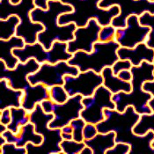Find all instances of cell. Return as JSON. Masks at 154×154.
Returning <instances> with one entry per match:
<instances>
[{"mask_svg": "<svg viewBox=\"0 0 154 154\" xmlns=\"http://www.w3.org/2000/svg\"><path fill=\"white\" fill-rule=\"evenodd\" d=\"M99 5L103 9H108L114 5L118 6L120 13L111 23L116 28L125 27L127 19L131 15L139 17L144 12L154 14V1L151 0H101Z\"/></svg>", "mask_w": 154, "mask_h": 154, "instance_id": "obj_12", "label": "cell"}, {"mask_svg": "<svg viewBox=\"0 0 154 154\" xmlns=\"http://www.w3.org/2000/svg\"><path fill=\"white\" fill-rule=\"evenodd\" d=\"M83 96L80 94L70 97L67 101L62 104H57L50 99L43 100L41 103L43 111L47 114L52 113L54 119L49 122L51 129H62L69 125L74 119L79 118L84 106L82 104Z\"/></svg>", "mask_w": 154, "mask_h": 154, "instance_id": "obj_9", "label": "cell"}, {"mask_svg": "<svg viewBox=\"0 0 154 154\" xmlns=\"http://www.w3.org/2000/svg\"><path fill=\"white\" fill-rule=\"evenodd\" d=\"M149 33L150 28L140 24L139 17L131 15L127 19L125 27L116 28L115 41L120 47L132 48L139 43L145 42Z\"/></svg>", "mask_w": 154, "mask_h": 154, "instance_id": "obj_15", "label": "cell"}, {"mask_svg": "<svg viewBox=\"0 0 154 154\" xmlns=\"http://www.w3.org/2000/svg\"><path fill=\"white\" fill-rule=\"evenodd\" d=\"M149 106L152 109V114H144L140 116V120L134 128L137 135H144L148 131H154V96L149 100Z\"/></svg>", "mask_w": 154, "mask_h": 154, "instance_id": "obj_25", "label": "cell"}, {"mask_svg": "<svg viewBox=\"0 0 154 154\" xmlns=\"http://www.w3.org/2000/svg\"><path fill=\"white\" fill-rule=\"evenodd\" d=\"M10 1H11V3L13 4V5H17V4L20 3V1H21V0H10Z\"/></svg>", "mask_w": 154, "mask_h": 154, "instance_id": "obj_45", "label": "cell"}, {"mask_svg": "<svg viewBox=\"0 0 154 154\" xmlns=\"http://www.w3.org/2000/svg\"><path fill=\"white\" fill-rule=\"evenodd\" d=\"M102 85L103 78L101 73L86 71H80L77 76H66L64 78L63 87L70 97L78 94L89 97Z\"/></svg>", "mask_w": 154, "mask_h": 154, "instance_id": "obj_13", "label": "cell"}, {"mask_svg": "<svg viewBox=\"0 0 154 154\" xmlns=\"http://www.w3.org/2000/svg\"><path fill=\"white\" fill-rule=\"evenodd\" d=\"M117 76L123 81H127V82H131V79H132V72H131V70L122 71L121 72H119Z\"/></svg>", "mask_w": 154, "mask_h": 154, "instance_id": "obj_37", "label": "cell"}, {"mask_svg": "<svg viewBox=\"0 0 154 154\" xmlns=\"http://www.w3.org/2000/svg\"><path fill=\"white\" fill-rule=\"evenodd\" d=\"M143 89L145 92H148V93H150L152 96H154V80L153 81L145 82V83L143 85Z\"/></svg>", "mask_w": 154, "mask_h": 154, "instance_id": "obj_38", "label": "cell"}, {"mask_svg": "<svg viewBox=\"0 0 154 154\" xmlns=\"http://www.w3.org/2000/svg\"><path fill=\"white\" fill-rule=\"evenodd\" d=\"M104 115V120L96 124L98 132H115L116 143H126L131 145L130 154H154V148L152 146L154 131H148L144 135H137L134 132L141 116L134 107L130 106L123 112L106 108Z\"/></svg>", "mask_w": 154, "mask_h": 154, "instance_id": "obj_1", "label": "cell"}, {"mask_svg": "<svg viewBox=\"0 0 154 154\" xmlns=\"http://www.w3.org/2000/svg\"><path fill=\"white\" fill-rule=\"evenodd\" d=\"M5 143H7L6 139H5V137L3 135H0V147H2Z\"/></svg>", "mask_w": 154, "mask_h": 154, "instance_id": "obj_44", "label": "cell"}, {"mask_svg": "<svg viewBox=\"0 0 154 154\" xmlns=\"http://www.w3.org/2000/svg\"><path fill=\"white\" fill-rule=\"evenodd\" d=\"M7 130H8V128H7L6 125L1 124V123H0V135H1V134H4Z\"/></svg>", "mask_w": 154, "mask_h": 154, "instance_id": "obj_43", "label": "cell"}, {"mask_svg": "<svg viewBox=\"0 0 154 154\" xmlns=\"http://www.w3.org/2000/svg\"><path fill=\"white\" fill-rule=\"evenodd\" d=\"M12 121V113H11V108H5L4 110H1L0 113V123L8 125Z\"/></svg>", "mask_w": 154, "mask_h": 154, "instance_id": "obj_36", "label": "cell"}, {"mask_svg": "<svg viewBox=\"0 0 154 154\" xmlns=\"http://www.w3.org/2000/svg\"><path fill=\"white\" fill-rule=\"evenodd\" d=\"M80 71L78 67L63 61L57 63H44L38 71L28 76L31 85L42 84L50 88L55 85H63L66 76H77Z\"/></svg>", "mask_w": 154, "mask_h": 154, "instance_id": "obj_10", "label": "cell"}, {"mask_svg": "<svg viewBox=\"0 0 154 154\" xmlns=\"http://www.w3.org/2000/svg\"><path fill=\"white\" fill-rule=\"evenodd\" d=\"M63 3L70 5L73 12L62 14L58 19L61 26L75 23L78 27L85 26L89 20L94 19L101 26L111 25L112 20L120 13L117 5L108 9L100 7L101 0H61Z\"/></svg>", "mask_w": 154, "mask_h": 154, "instance_id": "obj_4", "label": "cell"}, {"mask_svg": "<svg viewBox=\"0 0 154 154\" xmlns=\"http://www.w3.org/2000/svg\"><path fill=\"white\" fill-rule=\"evenodd\" d=\"M41 67V64L34 58L27 60L26 63H19L14 69H8L1 60L0 62V79H6L10 86L16 90L24 91L31 84L28 76L35 73Z\"/></svg>", "mask_w": 154, "mask_h": 154, "instance_id": "obj_14", "label": "cell"}, {"mask_svg": "<svg viewBox=\"0 0 154 154\" xmlns=\"http://www.w3.org/2000/svg\"><path fill=\"white\" fill-rule=\"evenodd\" d=\"M117 55L119 59L129 60L133 66H138L143 62L153 63L154 49L148 47L145 42H142L132 48L120 47Z\"/></svg>", "mask_w": 154, "mask_h": 154, "instance_id": "obj_17", "label": "cell"}, {"mask_svg": "<svg viewBox=\"0 0 154 154\" xmlns=\"http://www.w3.org/2000/svg\"><path fill=\"white\" fill-rule=\"evenodd\" d=\"M49 95H50V100L57 104L64 103L70 98L63 85H55L50 87Z\"/></svg>", "mask_w": 154, "mask_h": 154, "instance_id": "obj_29", "label": "cell"}, {"mask_svg": "<svg viewBox=\"0 0 154 154\" xmlns=\"http://www.w3.org/2000/svg\"><path fill=\"white\" fill-rule=\"evenodd\" d=\"M132 90L130 93L120 92L113 94V100L116 104V109L119 112H123L128 107H134L139 115L152 114V109L149 106V100L152 95L143 89V85L145 82L154 80V65L152 63L143 62L138 66H132Z\"/></svg>", "mask_w": 154, "mask_h": 154, "instance_id": "obj_3", "label": "cell"}, {"mask_svg": "<svg viewBox=\"0 0 154 154\" xmlns=\"http://www.w3.org/2000/svg\"><path fill=\"white\" fill-rule=\"evenodd\" d=\"M53 119L54 115L45 113L41 104H38L30 113V122L34 124L36 132L42 136L43 140L39 145L28 143L26 145L27 153H63L60 146L63 141L62 131L61 129H51L49 127V122Z\"/></svg>", "mask_w": 154, "mask_h": 154, "instance_id": "obj_7", "label": "cell"}, {"mask_svg": "<svg viewBox=\"0 0 154 154\" xmlns=\"http://www.w3.org/2000/svg\"><path fill=\"white\" fill-rule=\"evenodd\" d=\"M60 146L62 148V152L64 154H80L81 151L85 146V142H78L73 139L63 140Z\"/></svg>", "mask_w": 154, "mask_h": 154, "instance_id": "obj_28", "label": "cell"}, {"mask_svg": "<svg viewBox=\"0 0 154 154\" xmlns=\"http://www.w3.org/2000/svg\"><path fill=\"white\" fill-rule=\"evenodd\" d=\"M80 154H94V152H93V150L89 146L85 145L83 148V150L81 151Z\"/></svg>", "mask_w": 154, "mask_h": 154, "instance_id": "obj_41", "label": "cell"}, {"mask_svg": "<svg viewBox=\"0 0 154 154\" xmlns=\"http://www.w3.org/2000/svg\"><path fill=\"white\" fill-rule=\"evenodd\" d=\"M48 99H50L48 87L42 84H37L35 85H31L24 90L21 107L30 114L38 104H41L43 100Z\"/></svg>", "mask_w": 154, "mask_h": 154, "instance_id": "obj_19", "label": "cell"}, {"mask_svg": "<svg viewBox=\"0 0 154 154\" xmlns=\"http://www.w3.org/2000/svg\"><path fill=\"white\" fill-rule=\"evenodd\" d=\"M48 1H50V0H35V4L36 7L46 10V9H48ZM56 1H57V0H56Z\"/></svg>", "mask_w": 154, "mask_h": 154, "instance_id": "obj_39", "label": "cell"}, {"mask_svg": "<svg viewBox=\"0 0 154 154\" xmlns=\"http://www.w3.org/2000/svg\"><path fill=\"white\" fill-rule=\"evenodd\" d=\"M20 20L17 15H12L6 20H0V40H9L16 35Z\"/></svg>", "mask_w": 154, "mask_h": 154, "instance_id": "obj_26", "label": "cell"}, {"mask_svg": "<svg viewBox=\"0 0 154 154\" xmlns=\"http://www.w3.org/2000/svg\"><path fill=\"white\" fill-rule=\"evenodd\" d=\"M3 135L8 143H14L19 147H26L28 143H32L35 145H39L42 143L43 137L42 135L38 134L35 130V126L32 122L27 123L20 129L18 134L13 133L12 131H5Z\"/></svg>", "mask_w": 154, "mask_h": 154, "instance_id": "obj_18", "label": "cell"}, {"mask_svg": "<svg viewBox=\"0 0 154 154\" xmlns=\"http://www.w3.org/2000/svg\"><path fill=\"white\" fill-rule=\"evenodd\" d=\"M86 122L83 118L74 119L70 123L72 129H73V140L78 142H84V128L85 126Z\"/></svg>", "mask_w": 154, "mask_h": 154, "instance_id": "obj_30", "label": "cell"}, {"mask_svg": "<svg viewBox=\"0 0 154 154\" xmlns=\"http://www.w3.org/2000/svg\"><path fill=\"white\" fill-rule=\"evenodd\" d=\"M100 28L101 26L94 19L89 20L85 26L77 27L74 33V40L68 42V51L72 55L78 51L91 53L94 45L99 42Z\"/></svg>", "mask_w": 154, "mask_h": 154, "instance_id": "obj_16", "label": "cell"}, {"mask_svg": "<svg viewBox=\"0 0 154 154\" xmlns=\"http://www.w3.org/2000/svg\"><path fill=\"white\" fill-rule=\"evenodd\" d=\"M84 139L88 140L93 138L98 134V130L96 127V124L93 123H86L85 128H84Z\"/></svg>", "mask_w": 154, "mask_h": 154, "instance_id": "obj_35", "label": "cell"}, {"mask_svg": "<svg viewBox=\"0 0 154 154\" xmlns=\"http://www.w3.org/2000/svg\"><path fill=\"white\" fill-rule=\"evenodd\" d=\"M35 7V0H21L17 5L12 4L10 0H0V20L17 15L20 23L17 27L16 35L22 38L26 44L37 42L38 35L44 30L42 24L32 20L31 12Z\"/></svg>", "mask_w": 154, "mask_h": 154, "instance_id": "obj_6", "label": "cell"}, {"mask_svg": "<svg viewBox=\"0 0 154 154\" xmlns=\"http://www.w3.org/2000/svg\"><path fill=\"white\" fill-rule=\"evenodd\" d=\"M152 147L154 148V140L152 141Z\"/></svg>", "mask_w": 154, "mask_h": 154, "instance_id": "obj_46", "label": "cell"}, {"mask_svg": "<svg viewBox=\"0 0 154 154\" xmlns=\"http://www.w3.org/2000/svg\"><path fill=\"white\" fill-rule=\"evenodd\" d=\"M2 154H26L27 151L26 147H19L14 143H5L0 147Z\"/></svg>", "mask_w": 154, "mask_h": 154, "instance_id": "obj_32", "label": "cell"}, {"mask_svg": "<svg viewBox=\"0 0 154 154\" xmlns=\"http://www.w3.org/2000/svg\"><path fill=\"white\" fill-rule=\"evenodd\" d=\"M61 131H62L63 133L73 134V129H72V127H71L70 124H69V125H66V126H64V127H63V128L61 129Z\"/></svg>", "mask_w": 154, "mask_h": 154, "instance_id": "obj_40", "label": "cell"}, {"mask_svg": "<svg viewBox=\"0 0 154 154\" xmlns=\"http://www.w3.org/2000/svg\"><path fill=\"white\" fill-rule=\"evenodd\" d=\"M12 121L7 125L9 131L18 134L20 129L30 122V114L22 107H12Z\"/></svg>", "mask_w": 154, "mask_h": 154, "instance_id": "obj_24", "label": "cell"}, {"mask_svg": "<svg viewBox=\"0 0 154 154\" xmlns=\"http://www.w3.org/2000/svg\"><path fill=\"white\" fill-rule=\"evenodd\" d=\"M62 138H63V140H71V139H73V134L62 132Z\"/></svg>", "mask_w": 154, "mask_h": 154, "instance_id": "obj_42", "label": "cell"}, {"mask_svg": "<svg viewBox=\"0 0 154 154\" xmlns=\"http://www.w3.org/2000/svg\"><path fill=\"white\" fill-rule=\"evenodd\" d=\"M13 54L19 58L20 63H26L27 60L34 58L40 64L48 63H57L59 62H68L72 57V54L68 51V42H56L50 49H46L40 42L26 44L22 48H16Z\"/></svg>", "mask_w": 154, "mask_h": 154, "instance_id": "obj_8", "label": "cell"}, {"mask_svg": "<svg viewBox=\"0 0 154 154\" xmlns=\"http://www.w3.org/2000/svg\"><path fill=\"white\" fill-rule=\"evenodd\" d=\"M85 145L89 146L94 154H106L107 150L113 148L116 144V133L113 131L107 133H100L91 139L84 140Z\"/></svg>", "mask_w": 154, "mask_h": 154, "instance_id": "obj_22", "label": "cell"}, {"mask_svg": "<svg viewBox=\"0 0 154 154\" xmlns=\"http://www.w3.org/2000/svg\"><path fill=\"white\" fill-rule=\"evenodd\" d=\"M132 66H133L132 63H131L129 60L119 59L112 66V70H113V73L117 76L119 72H121L122 71H124V70H131Z\"/></svg>", "mask_w": 154, "mask_h": 154, "instance_id": "obj_34", "label": "cell"}, {"mask_svg": "<svg viewBox=\"0 0 154 154\" xmlns=\"http://www.w3.org/2000/svg\"><path fill=\"white\" fill-rule=\"evenodd\" d=\"M113 94L103 85L97 88L94 94L89 97H84L82 104L84 108L80 117L86 123L98 124L105 118L106 108L116 109V104L112 99Z\"/></svg>", "mask_w": 154, "mask_h": 154, "instance_id": "obj_11", "label": "cell"}, {"mask_svg": "<svg viewBox=\"0 0 154 154\" xmlns=\"http://www.w3.org/2000/svg\"><path fill=\"white\" fill-rule=\"evenodd\" d=\"M0 110L21 107L24 91L13 89L6 79H0Z\"/></svg>", "mask_w": 154, "mask_h": 154, "instance_id": "obj_21", "label": "cell"}, {"mask_svg": "<svg viewBox=\"0 0 154 154\" xmlns=\"http://www.w3.org/2000/svg\"><path fill=\"white\" fill-rule=\"evenodd\" d=\"M153 63V65H154V60H153V63ZM153 74H154V71H153Z\"/></svg>", "mask_w": 154, "mask_h": 154, "instance_id": "obj_47", "label": "cell"}, {"mask_svg": "<svg viewBox=\"0 0 154 154\" xmlns=\"http://www.w3.org/2000/svg\"><path fill=\"white\" fill-rule=\"evenodd\" d=\"M73 12L70 5L63 3L61 0H50L48 3V9L35 7L31 12V18L34 22L41 23L44 30L38 35L37 42L46 49H50L56 42H70L74 40V33L77 29L75 23L61 26L58 19L62 14Z\"/></svg>", "mask_w": 154, "mask_h": 154, "instance_id": "obj_2", "label": "cell"}, {"mask_svg": "<svg viewBox=\"0 0 154 154\" xmlns=\"http://www.w3.org/2000/svg\"><path fill=\"white\" fill-rule=\"evenodd\" d=\"M151 1H154V0H151Z\"/></svg>", "mask_w": 154, "mask_h": 154, "instance_id": "obj_48", "label": "cell"}, {"mask_svg": "<svg viewBox=\"0 0 154 154\" xmlns=\"http://www.w3.org/2000/svg\"><path fill=\"white\" fill-rule=\"evenodd\" d=\"M120 45L116 41L107 42H97L91 53L78 51L73 54L68 63L79 68V71H94L101 73L106 67H112L118 61Z\"/></svg>", "mask_w": 154, "mask_h": 154, "instance_id": "obj_5", "label": "cell"}, {"mask_svg": "<svg viewBox=\"0 0 154 154\" xmlns=\"http://www.w3.org/2000/svg\"><path fill=\"white\" fill-rule=\"evenodd\" d=\"M25 45L26 42L23 39L17 35H14L9 40H0V57L8 69H14L20 63L19 58L13 54V50L22 48Z\"/></svg>", "mask_w": 154, "mask_h": 154, "instance_id": "obj_20", "label": "cell"}, {"mask_svg": "<svg viewBox=\"0 0 154 154\" xmlns=\"http://www.w3.org/2000/svg\"><path fill=\"white\" fill-rule=\"evenodd\" d=\"M131 145L126 143L117 142L115 146L109 150H107L106 154H130Z\"/></svg>", "mask_w": 154, "mask_h": 154, "instance_id": "obj_33", "label": "cell"}, {"mask_svg": "<svg viewBox=\"0 0 154 154\" xmlns=\"http://www.w3.org/2000/svg\"><path fill=\"white\" fill-rule=\"evenodd\" d=\"M103 78V85L113 94H118L120 92L130 93L132 90L131 82L123 81L118 76L113 73L112 67H106L101 72Z\"/></svg>", "mask_w": 154, "mask_h": 154, "instance_id": "obj_23", "label": "cell"}, {"mask_svg": "<svg viewBox=\"0 0 154 154\" xmlns=\"http://www.w3.org/2000/svg\"><path fill=\"white\" fill-rule=\"evenodd\" d=\"M116 33V28L114 27L112 25L101 26L99 34V42H107L115 41Z\"/></svg>", "mask_w": 154, "mask_h": 154, "instance_id": "obj_31", "label": "cell"}, {"mask_svg": "<svg viewBox=\"0 0 154 154\" xmlns=\"http://www.w3.org/2000/svg\"><path fill=\"white\" fill-rule=\"evenodd\" d=\"M139 22L142 26H148L150 28V33L148 35L145 43L148 47L154 49V14L149 12H144L139 16Z\"/></svg>", "mask_w": 154, "mask_h": 154, "instance_id": "obj_27", "label": "cell"}]
</instances>
